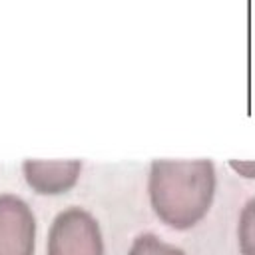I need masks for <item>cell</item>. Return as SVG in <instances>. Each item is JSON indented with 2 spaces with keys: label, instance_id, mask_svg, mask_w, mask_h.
Returning <instances> with one entry per match:
<instances>
[{
  "label": "cell",
  "instance_id": "obj_1",
  "mask_svg": "<svg viewBox=\"0 0 255 255\" xmlns=\"http://www.w3.org/2000/svg\"><path fill=\"white\" fill-rule=\"evenodd\" d=\"M149 199L155 213L173 227L197 223L215 193L211 159H153L149 167Z\"/></svg>",
  "mask_w": 255,
  "mask_h": 255
},
{
  "label": "cell",
  "instance_id": "obj_2",
  "mask_svg": "<svg viewBox=\"0 0 255 255\" xmlns=\"http://www.w3.org/2000/svg\"><path fill=\"white\" fill-rule=\"evenodd\" d=\"M48 255H104L96 217L78 205L60 211L48 233Z\"/></svg>",
  "mask_w": 255,
  "mask_h": 255
},
{
  "label": "cell",
  "instance_id": "obj_3",
  "mask_svg": "<svg viewBox=\"0 0 255 255\" xmlns=\"http://www.w3.org/2000/svg\"><path fill=\"white\" fill-rule=\"evenodd\" d=\"M36 219L30 205L14 195H0V255H32Z\"/></svg>",
  "mask_w": 255,
  "mask_h": 255
},
{
  "label": "cell",
  "instance_id": "obj_4",
  "mask_svg": "<svg viewBox=\"0 0 255 255\" xmlns=\"http://www.w3.org/2000/svg\"><path fill=\"white\" fill-rule=\"evenodd\" d=\"M28 183L42 193H60L72 187L80 175V159H26L22 163Z\"/></svg>",
  "mask_w": 255,
  "mask_h": 255
},
{
  "label": "cell",
  "instance_id": "obj_5",
  "mask_svg": "<svg viewBox=\"0 0 255 255\" xmlns=\"http://www.w3.org/2000/svg\"><path fill=\"white\" fill-rule=\"evenodd\" d=\"M128 255H185V251L173 243L163 241L159 235L145 231L131 241Z\"/></svg>",
  "mask_w": 255,
  "mask_h": 255
},
{
  "label": "cell",
  "instance_id": "obj_6",
  "mask_svg": "<svg viewBox=\"0 0 255 255\" xmlns=\"http://www.w3.org/2000/svg\"><path fill=\"white\" fill-rule=\"evenodd\" d=\"M239 249L243 255H255V197L247 199V203L241 209L239 225Z\"/></svg>",
  "mask_w": 255,
  "mask_h": 255
},
{
  "label": "cell",
  "instance_id": "obj_7",
  "mask_svg": "<svg viewBox=\"0 0 255 255\" xmlns=\"http://www.w3.org/2000/svg\"><path fill=\"white\" fill-rule=\"evenodd\" d=\"M229 165L237 171V173H241V175H245V177H255V161H245V159H229Z\"/></svg>",
  "mask_w": 255,
  "mask_h": 255
}]
</instances>
